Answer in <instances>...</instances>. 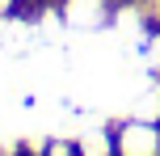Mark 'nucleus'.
Wrapping results in <instances>:
<instances>
[{"instance_id":"obj_1","label":"nucleus","mask_w":160,"mask_h":156,"mask_svg":"<svg viewBox=\"0 0 160 156\" xmlns=\"http://www.w3.org/2000/svg\"><path fill=\"white\" fill-rule=\"evenodd\" d=\"M114 156H160V123L131 118L114 131Z\"/></svg>"},{"instance_id":"obj_2","label":"nucleus","mask_w":160,"mask_h":156,"mask_svg":"<svg viewBox=\"0 0 160 156\" xmlns=\"http://www.w3.org/2000/svg\"><path fill=\"white\" fill-rule=\"evenodd\" d=\"M63 17H68V25L97 30V25L110 21V0H63Z\"/></svg>"},{"instance_id":"obj_3","label":"nucleus","mask_w":160,"mask_h":156,"mask_svg":"<svg viewBox=\"0 0 160 156\" xmlns=\"http://www.w3.org/2000/svg\"><path fill=\"white\" fill-rule=\"evenodd\" d=\"M47 156H80V152H76V148H68V143H51Z\"/></svg>"},{"instance_id":"obj_4","label":"nucleus","mask_w":160,"mask_h":156,"mask_svg":"<svg viewBox=\"0 0 160 156\" xmlns=\"http://www.w3.org/2000/svg\"><path fill=\"white\" fill-rule=\"evenodd\" d=\"M17 8H21V0H0V17H13Z\"/></svg>"},{"instance_id":"obj_5","label":"nucleus","mask_w":160,"mask_h":156,"mask_svg":"<svg viewBox=\"0 0 160 156\" xmlns=\"http://www.w3.org/2000/svg\"><path fill=\"white\" fill-rule=\"evenodd\" d=\"M0 156H4V152H0Z\"/></svg>"}]
</instances>
